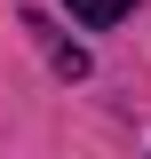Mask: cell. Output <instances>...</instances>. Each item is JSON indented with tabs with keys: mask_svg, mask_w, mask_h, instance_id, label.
<instances>
[{
	"mask_svg": "<svg viewBox=\"0 0 151 159\" xmlns=\"http://www.w3.org/2000/svg\"><path fill=\"white\" fill-rule=\"evenodd\" d=\"M64 8H72L80 24H119V16L135 8V0H64Z\"/></svg>",
	"mask_w": 151,
	"mask_h": 159,
	"instance_id": "1",
	"label": "cell"
}]
</instances>
